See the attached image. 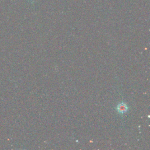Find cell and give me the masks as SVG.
Here are the masks:
<instances>
[{"instance_id":"6da1fadb","label":"cell","mask_w":150,"mask_h":150,"mask_svg":"<svg viewBox=\"0 0 150 150\" xmlns=\"http://www.w3.org/2000/svg\"><path fill=\"white\" fill-rule=\"evenodd\" d=\"M128 108H129L127 104L123 103H119L117 107V111L120 112V113H125V112H126L127 111Z\"/></svg>"}]
</instances>
